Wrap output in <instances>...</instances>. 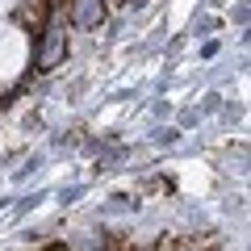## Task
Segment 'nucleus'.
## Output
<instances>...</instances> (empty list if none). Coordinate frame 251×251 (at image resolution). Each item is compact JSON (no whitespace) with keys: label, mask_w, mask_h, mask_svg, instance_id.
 Returning <instances> with one entry per match:
<instances>
[{"label":"nucleus","mask_w":251,"mask_h":251,"mask_svg":"<svg viewBox=\"0 0 251 251\" xmlns=\"http://www.w3.org/2000/svg\"><path fill=\"white\" fill-rule=\"evenodd\" d=\"M63 54H67V29L63 25H46L42 29V42H38V72H54L63 63Z\"/></svg>","instance_id":"obj_1"},{"label":"nucleus","mask_w":251,"mask_h":251,"mask_svg":"<svg viewBox=\"0 0 251 251\" xmlns=\"http://www.w3.org/2000/svg\"><path fill=\"white\" fill-rule=\"evenodd\" d=\"M105 0H67V25L72 29H100Z\"/></svg>","instance_id":"obj_2"},{"label":"nucleus","mask_w":251,"mask_h":251,"mask_svg":"<svg viewBox=\"0 0 251 251\" xmlns=\"http://www.w3.org/2000/svg\"><path fill=\"white\" fill-rule=\"evenodd\" d=\"M46 4H50V0H34V4H25V9L17 13V21H21V25H42V17H46Z\"/></svg>","instance_id":"obj_3"},{"label":"nucleus","mask_w":251,"mask_h":251,"mask_svg":"<svg viewBox=\"0 0 251 251\" xmlns=\"http://www.w3.org/2000/svg\"><path fill=\"white\" fill-rule=\"evenodd\" d=\"M46 251H72V247H63V243H54V247H46Z\"/></svg>","instance_id":"obj_4"},{"label":"nucleus","mask_w":251,"mask_h":251,"mask_svg":"<svg viewBox=\"0 0 251 251\" xmlns=\"http://www.w3.org/2000/svg\"><path fill=\"white\" fill-rule=\"evenodd\" d=\"M100 251H113V247H100Z\"/></svg>","instance_id":"obj_5"}]
</instances>
